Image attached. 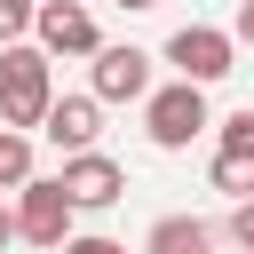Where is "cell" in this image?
I'll use <instances>...</instances> for the list:
<instances>
[{"label": "cell", "instance_id": "2e32d148", "mask_svg": "<svg viewBox=\"0 0 254 254\" xmlns=\"http://www.w3.org/2000/svg\"><path fill=\"white\" fill-rule=\"evenodd\" d=\"M230 40H238V48H254V0H238V16H230Z\"/></svg>", "mask_w": 254, "mask_h": 254}, {"label": "cell", "instance_id": "6da1fadb", "mask_svg": "<svg viewBox=\"0 0 254 254\" xmlns=\"http://www.w3.org/2000/svg\"><path fill=\"white\" fill-rule=\"evenodd\" d=\"M56 56L40 48V40H8L0 48V127H40V111L56 103V71H48Z\"/></svg>", "mask_w": 254, "mask_h": 254}, {"label": "cell", "instance_id": "5bb4252c", "mask_svg": "<svg viewBox=\"0 0 254 254\" xmlns=\"http://www.w3.org/2000/svg\"><path fill=\"white\" fill-rule=\"evenodd\" d=\"M56 254H127V246H119V238H103V230H71Z\"/></svg>", "mask_w": 254, "mask_h": 254}, {"label": "cell", "instance_id": "9a60e30c", "mask_svg": "<svg viewBox=\"0 0 254 254\" xmlns=\"http://www.w3.org/2000/svg\"><path fill=\"white\" fill-rule=\"evenodd\" d=\"M230 246H238V254H254V198H238V206H230Z\"/></svg>", "mask_w": 254, "mask_h": 254}, {"label": "cell", "instance_id": "8fae6325", "mask_svg": "<svg viewBox=\"0 0 254 254\" xmlns=\"http://www.w3.org/2000/svg\"><path fill=\"white\" fill-rule=\"evenodd\" d=\"M32 175V135L24 127H0V190H16Z\"/></svg>", "mask_w": 254, "mask_h": 254}, {"label": "cell", "instance_id": "9c48e42d", "mask_svg": "<svg viewBox=\"0 0 254 254\" xmlns=\"http://www.w3.org/2000/svg\"><path fill=\"white\" fill-rule=\"evenodd\" d=\"M143 254H214V230L190 222V214H159L143 230Z\"/></svg>", "mask_w": 254, "mask_h": 254}, {"label": "cell", "instance_id": "30bf717a", "mask_svg": "<svg viewBox=\"0 0 254 254\" xmlns=\"http://www.w3.org/2000/svg\"><path fill=\"white\" fill-rule=\"evenodd\" d=\"M214 190L254 198V151H214Z\"/></svg>", "mask_w": 254, "mask_h": 254}, {"label": "cell", "instance_id": "8992f818", "mask_svg": "<svg viewBox=\"0 0 254 254\" xmlns=\"http://www.w3.org/2000/svg\"><path fill=\"white\" fill-rule=\"evenodd\" d=\"M32 40H40L48 56H95V48H103V32H95V16H87L79 0H40V8H32Z\"/></svg>", "mask_w": 254, "mask_h": 254}, {"label": "cell", "instance_id": "4fadbf2b", "mask_svg": "<svg viewBox=\"0 0 254 254\" xmlns=\"http://www.w3.org/2000/svg\"><path fill=\"white\" fill-rule=\"evenodd\" d=\"M222 151H254V103L222 119Z\"/></svg>", "mask_w": 254, "mask_h": 254}, {"label": "cell", "instance_id": "5b68a950", "mask_svg": "<svg viewBox=\"0 0 254 254\" xmlns=\"http://www.w3.org/2000/svg\"><path fill=\"white\" fill-rule=\"evenodd\" d=\"M56 183H64V198H71L79 214H95V206H119V198H127V167H119V159H103V151H71Z\"/></svg>", "mask_w": 254, "mask_h": 254}, {"label": "cell", "instance_id": "3957f363", "mask_svg": "<svg viewBox=\"0 0 254 254\" xmlns=\"http://www.w3.org/2000/svg\"><path fill=\"white\" fill-rule=\"evenodd\" d=\"M8 206H16V238H24V246H48V254L71 238V214H79V206L64 198V183H56V175H24Z\"/></svg>", "mask_w": 254, "mask_h": 254}, {"label": "cell", "instance_id": "ac0fdd59", "mask_svg": "<svg viewBox=\"0 0 254 254\" xmlns=\"http://www.w3.org/2000/svg\"><path fill=\"white\" fill-rule=\"evenodd\" d=\"M119 8H159V0H119Z\"/></svg>", "mask_w": 254, "mask_h": 254}, {"label": "cell", "instance_id": "e0dca14e", "mask_svg": "<svg viewBox=\"0 0 254 254\" xmlns=\"http://www.w3.org/2000/svg\"><path fill=\"white\" fill-rule=\"evenodd\" d=\"M16 246V206H8V190H0V254Z\"/></svg>", "mask_w": 254, "mask_h": 254}, {"label": "cell", "instance_id": "7c38bea8", "mask_svg": "<svg viewBox=\"0 0 254 254\" xmlns=\"http://www.w3.org/2000/svg\"><path fill=\"white\" fill-rule=\"evenodd\" d=\"M32 8H40V0H0V48L32 32Z\"/></svg>", "mask_w": 254, "mask_h": 254}, {"label": "cell", "instance_id": "52a82bcc", "mask_svg": "<svg viewBox=\"0 0 254 254\" xmlns=\"http://www.w3.org/2000/svg\"><path fill=\"white\" fill-rule=\"evenodd\" d=\"M95 103H143L151 95V56L143 48H95V87H87Z\"/></svg>", "mask_w": 254, "mask_h": 254}, {"label": "cell", "instance_id": "ba28073f", "mask_svg": "<svg viewBox=\"0 0 254 254\" xmlns=\"http://www.w3.org/2000/svg\"><path fill=\"white\" fill-rule=\"evenodd\" d=\"M40 135L71 159V151H95V135H103V103L95 95H56L48 111H40Z\"/></svg>", "mask_w": 254, "mask_h": 254}, {"label": "cell", "instance_id": "7a4b0ae2", "mask_svg": "<svg viewBox=\"0 0 254 254\" xmlns=\"http://www.w3.org/2000/svg\"><path fill=\"white\" fill-rule=\"evenodd\" d=\"M206 127H214V119H206V87H198V79H167V87L143 95V135H151L159 151H190Z\"/></svg>", "mask_w": 254, "mask_h": 254}, {"label": "cell", "instance_id": "277c9868", "mask_svg": "<svg viewBox=\"0 0 254 254\" xmlns=\"http://www.w3.org/2000/svg\"><path fill=\"white\" fill-rule=\"evenodd\" d=\"M167 64H175V79L214 87L222 71H238V40H230L222 24H183V32L167 40Z\"/></svg>", "mask_w": 254, "mask_h": 254}]
</instances>
